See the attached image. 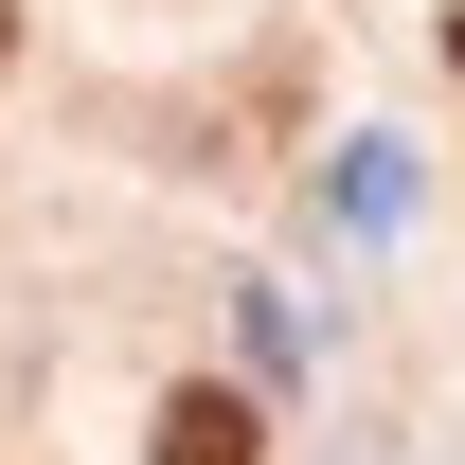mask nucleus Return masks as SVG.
<instances>
[{
	"label": "nucleus",
	"instance_id": "nucleus-1",
	"mask_svg": "<svg viewBox=\"0 0 465 465\" xmlns=\"http://www.w3.org/2000/svg\"><path fill=\"white\" fill-rule=\"evenodd\" d=\"M251 394H162V465H251Z\"/></svg>",
	"mask_w": 465,
	"mask_h": 465
},
{
	"label": "nucleus",
	"instance_id": "nucleus-2",
	"mask_svg": "<svg viewBox=\"0 0 465 465\" xmlns=\"http://www.w3.org/2000/svg\"><path fill=\"white\" fill-rule=\"evenodd\" d=\"M448 72H465V0H448Z\"/></svg>",
	"mask_w": 465,
	"mask_h": 465
},
{
	"label": "nucleus",
	"instance_id": "nucleus-3",
	"mask_svg": "<svg viewBox=\"0 0 465 465\" xmlns=\"http://www.w3.org/2000/svg\"><path fill=\"white\" fill-rule=\"evenodd\" d=\"M0 54H18V0H0Z\"/></svg>",
	"mask_w": 465,
	"mask_h": 465
}]
</instances>
